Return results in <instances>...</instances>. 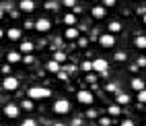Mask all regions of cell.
Here are the masks:
<instances>
[{
    "mask_svg": "<svg viewBox=\"0 0 146 126\" xmlns=\"http://www.w3.org/2000/svg\"><path fill=\"white\" fill-rule=\"evenodd\" d=\"M27 95H29V99L37 101V99H45V97H50L52 91L47 89V87H31V89L27 91Z\"/></svg>",
    "mask_w": 146,
    "mask_h": 126,
    "instance_id": "6da1fadb",
    "label": "cell"
},
{
    "mask_svg": "<svg viewBox=\"0 0 146 126\" xmlns=\"http://www.w3.org/2000/svg\"><path fill=\"white\" fill-rule=\"evenodd\" d=\"M54 114H58V116H64V114H70V101L68 99H58V101H54Z\"/></svg>",
    "mask_w": 146,
    "mask_h": 126,
    "instance_id": "7a4b0ae2",
    "label": "cell"
},
{
    "mask_svg": "<svg viewBox=\"0 0 146 126\" xmlns=\"http://www.w3.org/2000/svg\"><path fill=\"white\" fill-rule=\"evenodd\" d=\"M107 66H109V62H107L105 58H97V60H93V70L97 74H107Z\"/></svg>",
    "mask_w": 146,
    "mask_h": 126,
    "instance_id": "3957f363",
    "label": "cell"
},
{
    "mask_svg": "<svg viewBox=\"0 0 146 126\" xmlns=\"http://www.w3.org/2000/svg\"><path fill=\"white\" fill-rule=\"evenodd\" d=\"M76 99H78V103H82V105H91L95 97H93V93H91V91L80 89L78 93H76Z\"/></svg>",
    "mask_w": 146,
    "mask_h": 126,
    "instance_id": "277c9868",
    "label": "cell"
},
{
    "mask_svg": "<svg viewBox=\"0 0 146 126\" xmlns=\"http://www.w3.org/2000/svg\"><path fill=\"white\" fill-rule=\"evenodd\" d=\"M2 89H4V91H17V89H19V79H15V76H4Z\"/></svg>",
    "mask_w": 146,
    "mask_h": 126,
    "instance_id": "5b68a950",
    "label": "cell"
},
{
    "mask_svg": "<svg viewBox=\"0 0 146 126\" xmlns=\"http://www.w3.org/2000/svg\"><path fill=\"white\" fill-rule=\"evenodd\" d=\"M33 27H35V31H39V33H47L52 29V23H50V19H37Z\"/></svg>",
    "mask_w": 146,
    "mask_h": 126,
    "instance_id": "8992f818",
    "label": "cell"
},
{
    "mask_svg": "<svg viewBox=\"0 0 146 126\" xmlns=\"http://www.w3.org/2000/svg\"><path fill=\"white\" fill-rule=\"evenodd\" d=\"M99 44H101V48H113V46H115V35H113V33H103V35H99Z\"/></svg>",
    "mask_w": 146,
    "mask_h": 126,
    "instance_id": "52a82bcc",
    "label": "cell"
},
{
    "mask_svg": "<svg viewBox=\"0 0 146 126\" xmlns=\"http://www.w3.org/2000/svg\"><path fill=\"white\" fill-rule=\"evenodd\" d=\"M21 114V108H19V105H15V103H8V105H4V116L6 118H17V116Z\"/></svg>",
    "mask_w": 146,
    "mask_h": 126,
    "instance_id": "ba28073f",
    "label": "cell"
},
{
    "mask_svg": "<svg viewBox=\"0 0 146 126\" xmlns=\"http://www.w3.org/2000/svg\"><path fill=\"white\" fill-rule=\"evenodd\" d=\"M19 8H21L23 13H33L35 11V2H33V0H21Z\"/></svg>",
    "mask_w": 146,
    "mask_h": 126,
    "instance_id": "9c48e42d",
    "label": "cell"
},
{
    "mask_svg": "<svg viewBox=\"0 0 146 126\" xmlns=\"http://www.w3.org/2000/svg\"><path fill=\"white\" fill-rule=\"evenodd\" d=\"M91 15L95 17V19H103L105 15H107V6H93V11H91Z\"/></svg>",
    "mask_w": 146,
    "mask_h": 126,
    "instance_id": "30bf717a",
    "label": "cell"
},
{
    "mask_svg": "<svg viewBox=\"0 0 146 126\" xmlns=\"http://www.w3.org/2000/svg\"><path fill=\"white\" fill-rule=\"evenodd\" d=\"M6 60H8V64H19L23 60V56H21V52H8L6 54Z\"/></svg>",
    "mask_w": 146,
    "mask_h": 126,
    "instance_id": "8fae6325",
    "label": "cell"
},
{
    "mask_svg": "<svg viewBox=\"0 0 146 126\" xmlns=\"http://www.w3.org/2000/svg\"><path fill=\"white\" fill-rule=\"evenodd\" d=\"M130 87H132L136 93H138V91H142V89H144V81L140 79V76H134V79L130 81Z\"/></svg>",
    "mask_w": 146,
    "mask_h": 126,
    "instance_id": "7c38bea8",
    "label": "cell"
},
{
    "mask_svg": "<svg viewBox=\"0 0 146 126\" xmlns=\"http://www.w3.org/2000/svg\"><path fill=\"white\" fill-rule=\"evenodd\" d=\"M45 70H47V72L58 74V72H60V62H58V60H50V62L45 64Z\"/></svg>",
    "mask_w": 146,
    "mask_h": 126,
    "instance_id": "4fadbf2b",
    "label": "cell"
},
{
    "mask_svg": "<svg viewBox=\"0 0 146 126\" xmlns=\"http://www.w3.org/2000/svg\"><path fill=\"white\" fill-rule=\"evenodd\" d=\"M78 29H76V27H68L66 29V31H64V37H66V40H78Z\"/></svg>",
    "mask_w": 146,
    "mask_h": 126,
    "instance_id": "5bb4252c",
    "label": "cell"
},
{
    "mask_svg": "<svg viewBox=\"0 0 146 126\" xmlns=\"http://www.w3.org/2000/svg\"><path fill=\"white\" fill-rule=\"evenodd\" d=\"M21 29H17V27H13V29H8V31H6V35H8V40H13V42H19V40H21Z\"/></svg>",
    "mask_w": 146,
    "mask_h": 126,
    "instance_id": "9a60e30c",
    "label": "cell"
},
{
    "mask_svg": "<svg viewBox=\"0 0 146 126\" xmlns=\"http://www.w3.org/2000/svg\"><path fill=\"white\" fill-rule=\"evenodd\" d=\"M115 103L117 105H128L130 103V95L128 93H117L115 95Z\"/></svg>",
    "mask_w": 146,
    "mask_h": 126,
    "instance_id": "2e32d148",
    "label": "cell"
},
{
    "mask_svg": "<svg viewBox=\"0 0 146 126\" xmlns=\"http://www.w3.org/2000/svg\"><path fill=\"white\" fill-rule=\"evenodd\" d=\"M134 46L138 48V50H146V37L144 35H136L134 37Z\"/></svg>",
    "mask_w": 146,
    "mask_h": 126,
    "instance_id": "e0dca14e",
    "label": "cell"
},
{
    "mask_svg": "<svg viewBox=\"0 0 146 126\" xmlns=\"http://www.w3.org/2000/svg\"><path fill=\"white\" fill-rule=\"evenodd\" d=\"M64 23H66L68 27H74V25H76V15H72V13L64 15Z\"/></svg>",
    "mask_w": 146,
    "mask_h": 126,
    "instance_id": "ac0fdd59",
    "label": "cell"
},
{
    "mask_svg": "<svg viewBox=\"0 0 146 126\" xmlns=\"http://www.w3.org/2000/svg\"><path fill=\"white\" fill-rule=\"evenodd\" d=\"M119 31H121V23L119 21H111L109 23V33L115 35V33H119Z\"/></svg>",
    "mask_w": 146,
    "mask_h": 126,
    "instance_id": "d6986e66",
    "label": "cell"
},
{
    "mask_svg": "<svg viewBox=\"0 0 146 126\" xmlns=\"http://www.w3.org/2000/svg\"><path fill=\"white\" fill-rule=\"evenodd\" d=\"M107 114H109V116H119L121 114V105H117V103L109 105V108H107Z\"/></svg>",
    "mask_w": 146,
    "mask_h": 126,
    "instance_id": "ffe728a7",
    "label": "cell"
},
{
    "mask_svg": "<svg viewBox=\"0 0 146 126\" xmlns=\"http://www.w3.org/2000/svg\"><path fill=\"white\" fill-rule=\"evenodd\" d=\"M29 52H33V44L31 42H23L21 44V54H29Z\"/></svg>",
    "mask_w": 146,
    "mask_h": 126,
    "instance_id": "44dd1931",
    "label": "cell"
},
{
    "mask_svg": "<svg viewBox=\"0 0 146 126\" xmlns=\"http://www.w3.org/2000/svg\"><path fill=\"white\" fill-rule=\"evenodd\" d=\"M80 70H82V72H91V70H93V62L84 60V62L80 64Z\"/></svg>",
    "mask_w": 146,
    "mask_h": 126,
    "instance_id": "7402d4cb",
    "label": "cell"
},
{
    "mask_svg": "<svg viewBox=\"0 0 146 126\" xmlns=\"http://www.w3.org/2000/svg\"><path fill=\"white\" fill-rule=\"evenodd\" d=\"M54 60L64 62V60H66V54H64V52H56V54H54Z\"/></svg>",
    "mask_w": 146,
    "mask_h": 126,
    "instance_id": "603a6c76",
    "label": "cell"
},
{
    "mask_svg": "<svg viewBox=\"0 0 146 126\" xmlns=\"http://www.w3.org/2000/svg\"><path fill=\"white\" fill-rule=\"evenodd\" d=\"M125 58H128L125 52H115V60H117V62H125Z\"/></svg>",
    "mask_w": 146,
    "mask_h": 126,
    "instance_id": "cb8c5ba5",
    "label": "cell"
},
{
    "mask_svg": "<svg viewBox=\"0 0 146 126\" xmlns=\"http://www.w3.org/2000/svg\"><path fill=\"white\" fill-rule=\"evenodd\" d=\"M31 101H33V99H25V101L21 103V108H23V110H31V108H33V103H31Z\"/></svg>",
    "mask_w": 146,
    "mask_h": 126,
    "instance_id": "d4e9b609",
    "label": "cell"
},
{
    "mask_svg": "<svg viewBox=\"0 0 146 126\" xmlns=\"http://www.w3.org/2000/svg\"><path fill=\"white\" fill-rule=\"evenodd\" d=\"M138 101H140V103H146V89L138 91Z\"/></svg>",
    "mask_w": 146,
    "mask_h": 126,
    "instance_id": "484cf974",
    "label": "cell"
},
{
    "mask_svg": "<svg viewBox=\"0 0 146 126\" xmlns=\"http://www.w3.org/2000/svg\"><path fill=\"white\" fill-rule=\"evenodd\" d=\"M19 126H37V124H35V120H33V118H27L25 122H21Z\"/></svg>",
    "mask_w": 146,
    "mask_h": 126,
    "instance_id": "4316f807",
    "label": "cell"
},
{
    "mask_svg": "<svg viewBox=\"0 0 146 126\" xmlns=\"http://www.w3.org/2000/svg\"><path fill=\"white\" fill-rule=\"evenodd\" d=\"M99 124H101V126H109V124H111V120L105 116V118H99Z\"/></svg>",
    "mask_w": 146,
    "mask_h": 126,
    "instance_id": "83f0119b",
    "label": "cell"
},
{
    "mask_svg": "<svg viewBox=\"0 0 146 126\" xmlns=\"http://www.w3.org/2000/svg\"><path fill=\"white\" fill-rule=\"evenodd\" d=\"M8 72H11V64H2V74L8 76Z\"/></svg>",
    "mask_w": 146,
    "mask_h": 126,
    "instance_id": "f1b7e54d",
    "label": "cell"
},
{
    "mask_svg": "<svg viewBox=\"0 0 146 126\" xmlns=\"http://www.w3.org/2000/svg\"><path fill=\"white\" fill-rule=\"evenodd\" d=\"M76 4V0H64V6H68V8H72Z\"/></svg>",
    "mask_w": 146,
    "mask_h": 126,
    "instance_id": "f546056e",
    "label": "cell"
},
{
    "mask_svg": "<svg viewBox=\"0 0 146 126\" xmlns=\"http://www.w3.org/2000/svg\"><path fill=\"white\" fill-rule=\"evenodd\" d=\"M86 116H89L91 120H95V118H97V112H95V110H89V112H86Z\"/></svg>",
    "mask_w": 146,
    "mask_h": 126,
    "instance_id": "4dcf8cb0",
    "label": "cell"
},
{
    "mask_svg": "<svg viewBox=\"0 0 146 126\" xmlns=\"http://www.w3.org/2000/svg\"><path fill=\"white\" fill-rule=\"evenodd\" d=\"M103 6H115V0H103Z\"/></svg>",
    "mask_w": 146,
    "mask_h": 126,
    "instance_id": "1f68e13d",
    "label": "cell"
},
{
    "mask_svg": "<svg viewBox=\"0 0 146 126\" xmlns=\"http://www.w3.org/2000/svg\"><path fill=\"white\" fill-rule=\"evenodd\" d=\"M136 64H138V66H146V58H138V60H136Z\"/></svg>",
    "mask_w": 146,
    "mask_h": 126,
    "instance_id": "d6a6232c",
    "label": "cell"
},
{
    "mask_svg": "<svg viewBox=\"0 0 146 126\" xmlns=\"http://www.w3.org/2000/svg\"><path fill=\"white\" fill-rule=\"evenodd\" d=\"M119 126H134V122H132V120H123Z\"/></svg>",
    "mask_w": 146,
    "mask_h": 126,
    "instance_id": "836d02e7",
    "label": "cell"
},
{
    "mask_svg": "<svg viewBox=\"0 0 146 126\" xmlns=\"http://www.w3.org/2000/svg\"><path fill=\"white\" fill-rule=\"evenodd\" d=\"M107 91H115V83H109V85H107Z\"/></svg>",
    "mask_w": 146,
    "mask_h": 126,
    "instance_id": "e575fe53",
    "label": "cell"
},
{
    "mask_svg": "<svg viewBox=\"0 0 146 126\" xmlns=\"http://www.w3.org/2000/svg\"><path fill=\"white\" fill-rule=\"evenodd\" d=\"M78 46H86V40H84V37H78Z\"/></svg>",
    "mask_w": 146,
    "mask_h": 126,
    "instance_id": "d590c367",
    "label": "cell"
},
{
    "mask_svg": "<svg viewBox=\"0 0 146 126\" xmlns=\"http://www.w3.org/2000/svg\"><path fill=\"white\" fill-rule=\"evenodd\" d=\"M52 126H66V124H62V122H56V124H52Z\"/></svg>",
    "mask_w": 146,
    "mask_h": 126,
    "instance_id": "8d00e7d4",
    "label": "cell"
},
{
    "mask_svg": "<svg viewBox=\"0 0 146 126\" xmlns=\"http://www.w3.org/2000/svg\"><path fill=\"white\" fill-rule=\"evenodd\" d=\"M142 21H144V23H146V13H144V17H142Z\"/></svg>",
    "mask_w": 146,
    "mask_h": 126,
    "instance_id": "74e56055",
    "label": "cell"
},
{
    "mask_svg": "<svg viewBox=\"0 0 146 126\" xmlns=\"http://www.w3.org/2000/svg\"><path fill=\"white\" fill-rule=\"evenodd\" d=\"M91 126H101V124H91Z\"/></svg>",
    "mask_w": 146,
    "mask_h": 126,
    "instance_id": "f35d334b",
    "label": "cell"
}]
</instances>
